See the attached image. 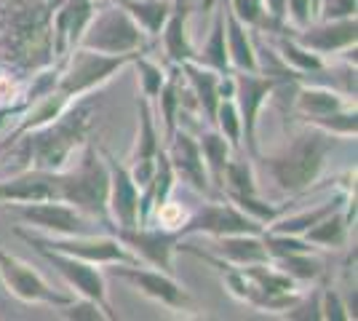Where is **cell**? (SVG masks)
Masks as SVG:
<instances>
[{
	"mask_svg": "<svg viewBox=\"0 0 358 321\" xmlns=\"http://www.w3.org/2000/svg\"><path fill=\"white\" fill-rule=\"evenodd\" d=\"M107 190H110V171L91 145H86L78 166L70 171H57V201L70 204L78 212L89 214L91 220L99 217L102 222H110Z\"/></svg>",
	"mask_w": 358,
	"mask_h": 321,
	"instance_id": "cell-1",
	"label": "cell"
},
{
	"mask_svg": "<svg viewBox=\"0 0 358 321\" xmlns=\"http://www.w3.org/2000/svg\"><path fill=\"white\" fill-rule=\"evenodd\" d=\"M329 150H331V134L308 131V134H299L284 153L273 155L265 164L284 193H299L310 183H315Z\"/></svg>",
	"mask_w": 358,
	"mask_h": 321,
	"instance_id": "cell-2",
	"label": "cell"
},
{
	"mask_svg": "<svg viewBox=\"0 0 358 321\" xmlns=\"http://www.w3.org/2000/svg\"><path fill=\"white\" fill-rule=\"evenodd\" d=\"M89 126V113L86 110H73L67 115H59V121L41 131H27L22 153L32 158V169L43 171H62L67 158L75 153L78 142H83V131Z\"/></svg>",
	"mask_w": 358,
	"mask_h": 321,
	"instance_id": "cell-3",
	"label": "cell"
},
{
	"mask_svg": "<svg viewBox=\"0 0 358 321\" xmlns=\"http://www.w3.org/2000/svg\"><path fill=\"white\" fill-rule=\"evenodd\" d=\"M78 46L99 51V54H136L145 48V30L118 3L91 16Z\"/></svg>",
	"mask_w": 358,
	"mask_h": 321,
	"instance_id": "cell-4",
	"label": "cell"
},
{
	"mask_svg": "<svg viewBox=\"0 0 358 321\" xmlns=\"http://www.w3.org/2000/svg\"><path fill=\"white\" fill-rule=\"evenodd\" d=\"M136 54H99V51H91V48L75 46L67 54V64L62 70L59 80L54 83V89L59 97H64L70 102L73 97H80V94L102 86L107 78L115 76L123 64L134 62Z\"/></svg>",
	"mask_w": 358,
	"mask_h": 321,
	"instance_id": "cell-5",
	"label": "cell"
},
{
	"mask_svg": "<svg viewBox=\"0 0 358 321\" xmlns=\"http://www.w3.org/2000/svg\"><path fill=\"white\" fill-rule=\"evenodd\" d=\"M19 238L30 246H45L62 255H70L78 260L94 262V265H115V262H139L129 246H123L115 236H32L27 230H16Z\"/></svg>",
	"mask_w": 358,
	"mask_h": 321,
	"instance_id": "cell-6",
	"label": "cell"
},
{
	"mask_svg": "<svg viewBox=\"0 0 358 321\" xmlns=\"http://www.w3.org/2000/svg\"><path fill=\"white\" fill-rule=\"evenodd\" d=\"M32 228L45 230L48 236H86L91 233L89 214L78 212L64 201H11L6 209Z\"/></svg>",
	"mask_w": 358,
	"mask_h": 321,
	"instance_id": "cell-7",
	"label": "cell"
},
{
	"mask_svg": "<svg viewBox=\"0 0 358 321\" xmlns=\"http://www.w3.org/2000/svg\"><path fill=\"white\" fill-rule=\"evenodd\" d=\"M110 228H113V233H115V238H118L120 244L129 246L139 260L150 262L152 268L174 276L171 257L177 252V244L182 241V230H150L145 225H136V228H115V225H110Z\"/></svg>",
	"mask_w": 358,
	"mask_h": 321,
	"instance_id": "cell-8",
	"label": "cell"
},
{
	"mask_svg": "<svg viewBox=\"0 0 358 321\" xmlns=\"http://www.w3.org/2000/svg\"><path fill=\"white\" fill-rule=\"evenodd\" d=\"M45 260L54 265V271L62 273V278L73 287L80 297L86 300H94L96 306L105 311V316L110 321H115L118 316L113 313V308L107 303V290H105V276L99 273V268H94V262L78 260V257H70V255H62V252H54V249H45V246H35Z\"/></svg>",
	"mask_w": 358,
	"mask_h": 321,
	"instance_id": "cell-9",
	"label": "cell"
},
{
	"mask_svg": "<svg viewBox=\"0 0 358 321\" xmlns=\"http://www.w3.org/2000/svg\"><path fill=\"white\" fill-rule=\"evenodd\" d=\"M0 281L6 284V290L11 292L14 297L24 300V303H45V306L64 308L73 300L70 294L51 290L27 262L16 260L14 255H8L3 249H0Z\"/></svg>",
	"mask_w": 358,
	"mask_h": 321,
	"instance_id": "cell-10",
	"label": "cell"
},
{
	"mask_svg": "<svg viewBox=\"0 0 358 321\" xmlns=\"http://www.w3.org/2000/svg\"><path fill=\"white\" fill-rule=\"evenodd\" d=\"M236 80V107H238L241 115V142H246V150L252 155H257V115H259V107L268 99V94L275 89L278 78L275 76H259L257 73H243L233 78Z\"/></svg>",
	"mask_w": 358,
	"mask_h": 321,
	"instance_id": "cell-11",
	"label": "cell"
},
{
	"mask_svg": "<svg viewBox=\"0 0 358 321\" xmlns=\"http://www.w3.org/2000/svg\"><path fill=\"white\" fill-rule=\"evenodd\" d=\"M113 273L131 281L142 294H148L150 300L171 308V311L193 308V297L187 294V290H182L174 281V276L164 273V271H150V268H142L139 262H115Z\"/></svg>",
	"mask_w": 358,
	"mask_h": 321,
	"instance_id": "cell-12",
	"label": "cell"
},
{
	"mask_svg": "<svg viewBox=\"0 0 358 321\" xmlns=\"http://www.w3.org/2000/svg\"><path fill=\"white\" fill-rule=\"evenodd\" d=\"M107 171H110V190H107V214L115 228H136L139 225V185L134 183L131 171L118 164L115 155H105Z\"/></svg>",
	"mask_w": 358,
	"mask_h": 321,
	"instance_id": "cell-13",
	"label": "cell"
},
{
	"mask_svg": "<svg viewBox=\"0 0 358 321\" xmlns=\"http://www.w3.org/2000/svg\"><path fill=\"white\" fill-rule=\"evenodd\" d=\"M182 236L187 233H209V236H230V233H262V222L241 212L236 204H206L201 212L182 225Z\"/></svg>",
	"mask_w": 358,
	"mask_h": 321,
	"instance_id": "cell-14",
	"label": "cell"
},
{
	"mask_svg": "<svg viewBox=\"0 0 358 321\" xmlns=\"http://www.w3.org/2000/svg\"><path fill=\"white\" fill-rule=\"evenodd\" d=\"M358 24L356 16L350 19H321L318 24H308L302 27L299 35L294 38L299 46L310 48L313 54H334L348 46H356Z\"/></svg>",
	"mask_w": 358,
	"mask_h": 321,
	"instance_id": "cell-15",
	"label": "cell"
},
{
	"mask_svg": "<svg viewBox=\"0 0 358 321\" xmlns=\"http://www.w3.org/2000/svg\"><path fill=\"white\" fill-rule=\"evenodd\" d=\"M169 139H171V148L166 150V155H169V161H171L174 174H179L185 183L193 185L195 190L209 193L211 180H209V171H206V164H203V158H201L198 139H193L190 134H185V131H179V129Z\"/></svg>",
	"mask_w": 358,
	"mask_h": 321,
	"instance_id": "cell-16",
	"label": "cell"
},
{
	"mask_svg": "<svg viewBox=\"0 0 358 321\" xmlns=\"http://www.w3.org/2000/svg\"><path fill=\"white\" fill-rule=\"evenodd\" d=\"M94 16V3L91 0H64L59 14L54 19V54L67 57V48H75L86 24Z\"/></svg>",
	"mask_w": 358,
	"mask_h": 321,
	"instance_id": "cell-17",
	"label": "cell"
},
{
	"mask_svg": "<svg viewBox=\"0 0 358 321\" xmlns=\"http://www.w3.org/2000/svg\"><path fill=\"white\" fill-rule=\"evenodd\" d=\"M214 249L222 255L230 265H257L270 262V252L265 249V241L257 238V233H230V236H214Z\"/></svg>",
	"mask_w": 358,
	"mask_h": 321,
	"instance_id": "cell-18",
	"label": "cell"
},
{
	"mask_svg": "<svg viewBox=\"0 0 358 321\" xmlns=\"http://www.w3.org/2000/svg\"><path fill=\"white\" fill-rule=\"evenodd\" d=\"M222 11H224V41H227L230 64L236 70H243V73H257L259 70V62H257V51H254V43L252 38H249L246 24L227 8V3H222Z\"/></svg>",
	"mask_w": 358,
	"mask_h": 321,
	"instance_id": "cell-19",
	"label": "cell"
},
{
	"mask_svg": "<svg viewBox=\"0 0 358 321\" xmlns=\"http://www.w3.org/2000/svg\"><path fill=\"white\" fill-rule=\"evenodd\" d=\"M179 70L190 80L195 99H198V105L203 110V115L214 123V113H217V105H220V73L198 59L182 62Z\"/></svg>",
	"mask_w": 358,
	"mask_h": 321,
	"instance_id": "cell-20",
	"label": "cell"
},
{
	"mask_svg": "<svg viewBox=\"0 0 358 321\" xmlns=\"http://www.w3.org/2000/svg\"><path fill=\"white\" fill-rule=\"evenodd\" d=\"M161 32H164L166 54L174 64L198 59V54L190 46V38H187V0H177L171 6V14H169Z\"/></svg>",
	"mask_w": 358,
	"mask_h": 321,
	"instance_id": "cell-21",
	"label": "cell"
},
{
	"mask_svg": "<svg viewBox=\"0 0 358 321\" xmlns=\"http://www.w3.org/2000/svg\"><path fill=\"white\" fill-rule=\"evenodd\" d=\"M198 148H201V158H203L206 171H209V180L214 183V187H220V190H222L224 166H227L230 153H233L230 142H227L220 131H206L203 137L198 139Z\"/></svg>",
	"mask_w": 358,
	"mask_h": 321,
	"instance_id": "cell-22",
	"label": "cell"
},
{
	"mask_svg": "<svg viewBox=\"0 0 358 321\" xmlns=\"http://www.w3.org/2000/svg\"><path fill=\"white\" fill-rule=\"evenodd\" d=\"M118 3L134 16V22L145 30V35H161L166 19L171 14V3L161 0H118Z\"/></svg>",
	"mask_w": 358,
	"mask_h": 321,
	"instance_id": "cell-23",
	"label": "cell"
},
{
	"mask_svg": "<svg viewBox=\"0 0 358 321\" xmlns=\"http://www.w3.org/2000/svg\"><path fill=\"white\" fill-rule=\"evenodd\" d=\"M348 228H350V225H348V217L337 209V212H331L329 217H324L321 222H315L313 228L305 230L302 238L313 246H329V249H334V246L345 244Z\"/></svg>",
	"mask_w": 358,
	"mask_h": 321,
	"instance_id": "cell-24",
	"label": "cell"
},
{
	"mask_svg": "<svg viewBox=\"0 0 358 321\" xmlns=\"http://www.w3.org/2000/svg\"><path fill=\"white\" fill-rule=\"evenodd\" d=\"M198 62L209 64L211 70H217L220 76H227V70H230V57H227V41H224V11H222V6H220L217 16H214V27H211L209 41H206L203 51L198 54Z\"/></svg>",
	"mask_w": 358,
	"mask_h": 321,
	"instance_id": "cell-25",
	"label": "cell"
},
{
	"mask_svg": "<svg viewBox=\"0 0 358 321\" xmlns=\"http://www.w3.org/2000/svg\"><path fill=\"white\" fill-rule=\"evenodd\" d=\"M294 105L308 121V118H318V115H329L334 110H343L345 99L337 92H329V89H299Z\"/></svg>",
	"mask_w": 358,
	"mask_h": 321,
	"instance_id": "cell-26",
	"label": "cell"
},
{
	"mask_svg": "<svg viewBox=\"0 0 358 321\" xmlns=\"http://www.w3.org/2000/svg\"><path fill=\"white\" fill-rule=\"evenodd\" d=\"M345 204V196H337V199L327 201L324 206H318L313 212H302V214H294V217H286L281 220L278 225H273L270 233H289V236H302L308 228H313L315 222H321L324 217H329L331 212H337V209H343Z\"/></svg>",
	"mask_w": 358,
	"mask_h": 321,
	"instance_id": "cell-27",
	"label": "cell"
},
{
	"mask_svg": "<svg viewBox=\"0 0 358 321\" xmlns=\"http://www.w3.org/2000/svg\"><path fill=\"white\" fill-rule=\"evenodd\" d=\"M158 150H161V145H158V131H155V123H152L150 99L142 94V99H139V139H136L134 161H152Z\"/></svg>",
	"mask_w": 358,
	"mask_h": 321,
	"instance_id": "cell-28",
	"label": "cell"
},
{
	"mask_svg": "<svg viewBox=\"0 0 358 321\" xmlns=\"http://www.w3.org/2000/svg\"><path fill=\"white\" fill-rule=\"evenodd\" d=\"M179 64L171 67V73L166 76L164 86H161V92H158V102H161V110H164V121H166V137H171L174 131H177V113H179V102H182V97H179Z\"/></svg>",
	"mask_w": 358,
	"mask_h": 321,
	"instance_id": "cell-29",
	"label": "cell"
},
{
	"mask_svg": "<svg viewBox=\"0 0 358 321\" xmlns=\"http://www.w3.org/2000/svg\"><path fill=\"white\" fill-rule=\"evenodd\" d=\"M278 48H281V59L286 64H292L297 73H321L324 70L321 54H313L310 48L299 46L297 41H292V38H281Z\"/></svg>",
	"mask_w": 358,
	"mask_h": 321,
	"instance_id": "cell-30",
	"label": "cell"
},
{
	"mask_svg": "<svg viewBox=\"0 0 358 321\" xmlns=\"http://www.w3.org/2000/svg\"><path fill=\"white\" fill-rule=\"evenodd\" d=\"M227 193H243V196H257V183H254L252 164L246 158H230L224 166V183L222 190Z\"/></svg>",
	"mask_w": 358,
	"mask_h": 321,
	"instance_id": "cell-31",
	"label": "cell"
},
{
	"mask_svg": "<svg viewBox=\"0 0 358 321\" xmlns=\"http://www.w3.org/2000/svg\"><path fill=\"white\" fill-rule=\"evenodd\" d=\"M278 262V271H284L289 278H294V281H313L321 276V262L310 257V252H294V255H281V257H275Z\"/></svg>",
	"mask_w": 358,
	"mask_h": 321,
	"instance_id": "cell-32",
	"label": "cell"
},
{
	"mask_svg": "<svg viewBox=\"0 0 358 321\" xmlns=\"http://www.w3.org/2000/svg\"><path fill=\"white\" fill-rule=\"evenodd\" d=\"M214 123H217V129H220V134H222L227 142H230V148L233 150H241V115H238V107H236V99L230 97V99H220V105H217V113H214Z\"/></svg>",
	"mask_w": 358,
	"mask_h": 321,
	"instance_id": "cell-33",
	"label": "cell"
},
{
	"mask_svg": "<svg viewBox=\"0 0 358 321\" xmlns=\"http://www.w3.org/2000/svg\"><path fill=\"white\" fill-rule=\"evenodd\" d=\"M308 123H313L315 129L327 131V134H343V137H356L358 118L356 110H334L329 115H318V118H308Z\"/></svg>",
	"mask_w": 358,
	"mask_h": 321,
	"instance_id": "cell-34",
	"label": "cell"
},
{
	"mask_svg": "<svg viewBox=\"0 0 358 321\" xmlns=\"http://www.w3.org/2000/svg\"><path fill=\"white\" fill-rule=\"evenodd\" d=\"M134 64H136V70H139V80H142V94H145L148 99H155L166 80V73L161 70V64L150 62L145 54H136Z\"/></svg>",
	"mask_w": 358,
	"mask_h": 321,
	"instance_id": "cell-35",
	"label": "cell"
},
{
	"mask_svg": "<svg viewBox=\"0 0 358 321\" xmlns=\"http://www.w3.org/2000/svg\"><path fill=\"white\" fill-rule=\"evenodd\" d=\"M227 8L238 16L246 27L252 24H259L262 16H265V8H262V0H224Z\"/></svg>",
	"mask_w": 358,
	"mask_h": 321,
	"instance_id": "cell-36",
	"label": "cell"
},
{
	"mask_svg": "<svg viewBox=\"0 0 358 321\" xmlns=\"http://www.w3.org/2000/svg\"><path fill=\"white\" fill-rule=\"evenodd\" d=\"M62 316L64 319H78V321H99V319H107L105 311L96 306L94 300H86V297H80V303H75L70 300L64 311H62Z\"/></svg>",
	"mask_w": 358,
	"mask_h": 321,
	"instance_id": "cell-37",
	"label": "cell"
},
{
	"mask_svg": "<svg viewBox=\"0 0 358 321\" xmlns=\"http://www.w3.org/2000/svg\"><path fill=\"white\" fill-rule=\"evenodd\" d=\"M348 308L343 306V300H340V294L334 290H324L321 292V319H329V321H348L350 319V313H345Z\"/></svg>",
	"mask_w": 358,
	"mask_h": 321,
	"instance_id": "cell-38",
	"label": "cell"
},
{
	"mask_svg": "<svg viewBox=\"0 0 358 321\" xmlns=\"http://www.w3.org/2000/svg\"><path fill=\"white\" fill-rule=\"evenodd\" d=\"M321 19H350L356 16V0H321Z\"/></svg>",
	"mask_w": 358,
	"mask_h": 321,
	"instance_id": "cell-39",
	"label": "cell"
},
{
	"mask_svg": "<svg viewBox=\"0 0 358 321\" xmlns=\"http://www.w3.org/2000/svg\"><path fill=\"white\" fill-rule=\"evenodd\" d=\"M286 14L292 16V22L297 24V30L308 27V24L315 19L310 0H286Z\"/></svg>",
	"mask_w": 358,
	"mask_h": 321,
	"instance_id": "cell-40",
	"label": "cell"
},
{
	"mask_svg": "<svg viewBox=\"0 0 358 321\" xmlns=\"http://www.w3.org/2000/svg\"><path fill=\"white\" fill-rule=\"evenodd\" d=\"M284 319H321V294H313V300H308V303H302V306H294L286 308Z\"/></svg>",
	"mask_w": 358,
	"mask_h": 321,
	"instance_id": "cell-41",
	"label": "cell"
},
{
	"mask_svg": "<svg viewBox=\"0 0 358 321\" xmlns=\"http://www.w3.org/2000/svg\"><path fill=\"white\" fill-rule=\"evenodd\" d=\"M262 8H268L265 14L273 19V22H284L286 16V0H262Z\"/></svg>",
	"mask_w": 358,
	"mask_h": 321,
	"instance_id": "cell-42",
	"label": "cell"
},
{
	"mask_svg": "<svg viewBox=\"0 0 358 321\" xmlns=\"http://www.w3.org/2000/svg\"><path fill=\"white\" fill-rule=\"evenodd\" d=\"M310 6H313V14L318 16V8H321V0H310Z\"/></svg>",
	"mask_w": 358,
	"mask_h": 321,
	"instance_id": "cell-43",
	"label": "cell"
},
{
	"mask_svg": "<svg viewBox=\"0 0 358 321\" xmlns=\"http://www.w3.org/2000/svg\"><path fill=\"white\" fill-rule=\"evenodd\" d=\"M222 3H224V0H222Z\"/></svg>",
	"mask_w": 358,
	"mask_h": 321,
	"instance_id": "cell-44",
	"label": "cell"
}]
</instances>
